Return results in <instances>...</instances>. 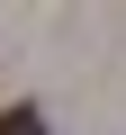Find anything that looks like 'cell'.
<instances>
[{"instance_id": "1", "label": "cell", "mask_w": 126, "mask_h": 135, "mask_svg": "<svg viewBox=\"0 0 126 135\" xmlns=\"http://www.w3.org/2000/svg\"><path fill=\"white\" fill-rule=\"evenodd\" d=\"M0 135H45V108H0Z\"/></svg>"}]
</instances>
